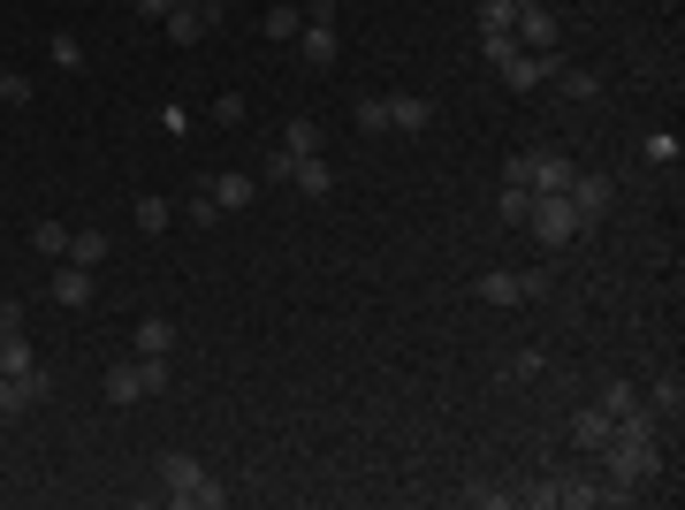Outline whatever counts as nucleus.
I'll use <instances>...</instances> for the list:
<instances>
[{
	"instance_id": "nucleus-1",
	"label": "nucleus",
	"mask_w": 685,
	"mask_h": 510,
	"mask_svg": "<svg viewBox=\"0 0 685 510\" xmlns=\"http://www.w3.org/2000/svg\"><path fill=\"white\" fill-rule=\"evenodd\" d=\"M602 480H609V503H625V496H640V488H655L663 480V442H632V434H609L602 450Z\"/></svg>"
},
{
	"instance_id": "nucleus-2",
	"label": "nucleus",
	"mask_w": 685,
	"mask_h": 510,
	"mask_svg": "<svg viewBox=\"0 0 685 510\" xmlns=\"http://www.w3.org/2000/svg\"><path fill=\"white\" fill-rule=\"evenodd\" d=\"M161 496H169V503H190V510H221L229 503V488H221L198 457H183V450L161 457Z\"/></svg>"
},
{
	"instance_id": "nucleus-3",
	"label": "nucleus",
	"mask_w": 685,
	"mask_h": 510,
	"mask_svg": "<svg viewBox=\"0 0 685 510\" xmlns=\"http://www.w3.org/2000/svg\"><path fill=\"white\" fill-rule=\"evenodd\" d=\"M518 229H533V244H548V252H556V244H579V236H587L564 190H533V206H525V221H518Z\"/></svg>"
},
{
	"instance_id": "nucleus-4",
	"label": "nucleus",
	"mask_w": 685,
	"mask_h": 510,
	"mask_svg": "<svg viewBox=\"0 0 685 510\" xmlns=\"http://www.w3.org/2000/svg\"><path fill=\"white\" fill-rule=\"evenodd\" d=\"M473 298H480V305H525V298H548V275H541V267H525V275L488 267V275L473 282Z\"/></svg>"
},
{
	"instance_id": "nucleus-5",
	"label": "nucleus",
	"mask_w": 685,
	"mask_h": 510,
	"mask_svg": "<svg viewBox=\"0 0 685 510\" xmlns=\"http://www.w3.org/2000/svg\"><path fill=\"white\" fill-rule=\"evenodd\" d=\"M305 69H336V0H305Z\"/></svg>"
},
{
	"instance_id": "nucleus-6",
	"label": "nucleus",
	"mask_w": 685,
	"mask_h": 510,
	"mask_svg": "<svg viewBox=\"0 0 685 510\" xmlns=\"http://www.w3.org/2000/svg\"><path fill=\"white\" fill-rule=\"evenodd\" d=\"M564 198H571L579 229H594V221L609 213V175H571V183H564Z\"/></svg>"
},
{
	"instance_id": "nucleus-7",
	"label": "nucleus",
	"mask_w": 685,
	"mask_h": 510,
	"mask_svg": "<svg viewBox=\"0 0 685 510\" xmlns=\"http://www.w3.org/2000/svg\"><path fill=\"white\" fill-rule=\"evenodd\" d=\"M92 290H100V282H92V267L54 259V282H46V298H54V305H69V313H77V305H92Z\"/></svg>"
},
{
	"instance_id": "nucleus-8",
	"label": "nucleus",
	"mask_w": 685,
	"mask_h": 510,
	"mask_svg": "<svg viewBox=\"0 0 685 510\" xmlns=\"http://www.w3.org/2000/svg\"><path fill=\"white\" fill-rule=\"evenodd\" d=\"M100 389H107V404H146V396H153V381H146V358H123V366H107V373H100Z\"/></svg>"
},
{
	"instance_id": "nucleus-9",
	"label": "nucleus",
	"mask_w": 685,
	"mask_h": 510,
	"mask_svg": "<svg viewBox=\"0 0 685 510\" xmlns=\"http://www.w3.org/2000/svg\"><path fill=\"white\" fill-rule=\"evenodd\" d=\"M511 38L525 46V54H556V8H518Z\"/></svg>"
},
{
	"instance_id": "nucleus-10",
	"label": "nucleus",
	"mask_w": 685,
	"mask_h": 510,
	"mask_svg": "<svg viewBox=\"0 0 685 510\" xmlns=\"http://www.w3.org/2000/svg\"><path fill=\"white\" fill-rule=\"evenodd\" d=\"M548 488H556V503H564V510L609 503V480H594V473H548Z\"/></svg>"
},
{
	"instance_id": "nucleus-11",
	"label": "nucleus",
	"mask_w": 685,
	"mask_h": 510,
	"mask_svg": "<svg viewBox=\"0 0 685 510\" xmlns=\"http://www.w3.org/2000/svg\"><path fill=\"white\" fill-rule=\"evenodd\" d=\"M381 123H388V130H404V138H419V130L434 123V107H427L419 92H388V100H381Z\"/></svg>"
},
{
	"instance_id": "nucleus-12",
	"label": "nucleus",
	"mask_w": 685,
	"mask_h": 510,
	"mask_svg": "<svg viewBox=\"0 0 685 510\" xmlns=\"http://www.w3.org/2000/svg\"><path fill=\"white\" fill-rule=\"evenodd\" d=\"M31 404H46V366L38 373H0V419H15Z\"/></svg>"
},
{
	"instance_id": "nucleus-13",
	"label": "nucleus",
	"mask_w": 685,
	"mask_h": 510,
	"mask_svg": "<svg viewBox=\"0 0 685 510\" xmlns=\"http://www.w3.org/2000/svg\"><path fill=\"white\" fill-rule=\"evenodd\" d=\"M571 153H556V146H541V153H525V183H533V190H564V183H571Z\"/></svg>"
},
{
	"instance_id": "nucleus-14",
	"label": "nucleus",
	"mask_w": 685,
	"mask_h": 510,
	"mask_svg": "<svg viewBox=\"0 0 685 510\" xmlns=\"http://www.w3.org/2000/svg\"><path fill=\"white\" fill-rule=\"evenodd\" d=\"M548 69H556V54H511V61H503V84H511V92H533V84H548Z\"/></svg>"
},
{
	"instance_id": "nucleus-15",
	"label": "nucleus",
	"mask_w": 685,
	"mask_h": 510,
	"mask_svg": "<svg viewBox=\"0 0 685 510\" xmlns=\"http://www.w3.org/2000/svg\"><path fill=\"white\" fill-rule=\"evenodd\" d=\"M206 190H213V206H221V213H244V206L259 198V183H252V175H206Z\"/></svg>"
},
{
	"instance_id": "nucleus-16",
	"label": "nucleus",
	"mask_w": 685,
	"mask_h": 510,
	"mask_svg": "<svg viewBox=\"0 0 685 510\" xmlns=\"http://www.w3.org/2000/svg\"><path fill=\"white\" fill-rule=\"evenodd\" d=\"M609 434H617V419H609V412H602V404H587V412H579V419H571V442H579V450H587V457H594V450H602V442H609Z\"/></svg>"
},
{
	"instance_id": "nucleus-17",
	"label": "nucleus",
	"mask_w": 685,
	"mask_h": 510,
	"mask_svg": "<svg viewBox=\"0 0 685 510\" xmlns=\"http://www.w3.org/2000/svg\"><path fill=\"white\" fill-rule=\"evenodd\" d=\"M138 358H175V321L169 313H146V321H138Z\"/></svg>"
},
{
	"instance_id": "nucleus-18",
	"label": "nucleus",
	"mask_w": 685,
	"mask_h": 510,
	"mask_svg": "<svg viewBox=\"0 0 685 510\" xmlns=\"http://www.w3.org/2000/svg\"><path fill=\"white\" fill-rule=\"evenodd\" d=\"M161 23H169V38H175V46H198V38L213 31V15H206V8H183V0H175Z\"/></svg>"
},
{
	"instance_id": "nucleus-19",
	"label": "nucleus",
	"mask_w": 685,
	"mask_h": 510,
	"mask_svg": "<svg viewBox=\"0 0 685 510\" xmlns=\"http://www.w3.org/2000/svg\"><path fill=\"white\" fill-rule=\"evenodd\" d=\"M648 412H663V419H678V412H685V381H678V366H663V373H655V389H648Z\"/></svg>"
},
{
	"instance_id": "nucleus-20",
	"label": "nucleus",
	"mask_w": 685,
	"mask_h": 510,
	"mask_svg": "<svg viewBox=\"0 0 685 510\" xmlns=\"http://www.w3.org/2000/svg\"><path fill=\"white\" fill-rule=\"evenodd\" d=\"M290 183H298V190H305V198H328V190H336V169H328V161H321V153H305V161H298V169H290Z\"/></svg>"
},
{
	"instance_id": "nucleus-21",
	"label": "nucleus",
	"mask_w": 685,
	"mask_h": 510,
	"mask_svg": "<svg viewBox=\"0 0 685 510\" xmlns=\"http://www.w3.org/2000/svg\"><path fill=\"white\" fill-rule=\"evenodd\" d=\"M46 61H54L61 77H84V69H92L84 46H77V31H54V38H46Z\"/></svg>"
},
{
	"instance_id": "nucleus-22",
	"label": "nucleus",
	"mask_w": 685,
	"mask_h": 510,
	"mask_svg": "<svg viewBox=\"0 0 685 510\" xmlns=\"http://www.w3.org/2000/svg\"><path fill=\"white\" fill-rule=\"evenodd\" d=\"M548 77H556V92H564V100H579V107H587V100H602V77H594V69H564V61H556Z\"/></svg>"
},
{
	"instance_id": "nucleus-23",
	"label": "nucleus",
	"mask_w": 685,
	"mask_h": 510,
	"mask_svg": "<svg viewBox=\"0 0 685 510\" xmlns=\"http://www.w3.org/2000/svg\"><path fill=\"white\" fill-rule=\"evenodd\" d=\"M107 252H115V236H107V229H69V259H77V267H100Z\"/></svg>"
},
{
	"instance_id": "nucleus-24",
	"label": "nucleus",
	"mask_w": 685,
	"mask_h": 510,
	"mask_svg": "<svg viewBox=\"0 0 685 510\" xmlns=\"http://www.w3.org/2000/svg\"><path fill=\"white\" fill-rule=\"evenodd\" d=\"M0 373H38V350H31V336H0Z\"/></svg>"
},
{
	"instance_id": "nucleus-25",
	"label": "nucleus",
	"mask_w": 685,
	"mask_h": 510,
	"mask_svg": "<svg viewBox=\"0 0 685 510\" xmlns=\"http://www.w3.org/2000/svg\"><path fill=\"white\" fill-rule=\"evenodd\" d=\"M183 221H190V229H221L229 213L213 206V190H190V198H183Z\"/></svg>"
},
{
	"instance_id": "nucleus-26",
	"label": "nucleus",
	"mask_w": 685,
	"mask_h": 510,
	"mask_svg": "<svg viewBox=\"0 0 685 510\" xmlns=\"http://www.w3.org/2000/svg\"><path fill=\"white\" fill-rule=\"evenodd\" d=\"M31 252H46V259H69V229H61V221H31Z\"/></svg>"
},
{
	"instance_id": "nucleus-27",
	"label": "nucleus",
	"mask_w": 685,
	"mask_h": 510,
	"mask_svg": "<svg viewBox=\"0 0 685 510\" xmlns=\"http://www.w3.org/2000/svg\"><path fill=\"white\" fill-rule=\"evenodd\" d=\"M169 221H175V206L161 198V190H146V198H138V229H146V236H161Z\"/></svg>"
},
{
	"instance_id": "nucleus-28",
	"label": "nucleus",
	"mask_w": 685,
	"mask_h": 510,
	"mask_svg": "<svg viewBox=\"0 0 685 510\" xmlns=\"http://www.w3.org/2000/svg\"><path fill=\"white\" fill-rule=\"evenodd\" d=\"M259 31H267V38H298V31H305V8H290V0H282V8H267V23H259Z\"/></svg>"
},
{
	"instance_id": "nucleus-29",
	"label": "nucleus",
	"mask_w": 685,
	"mask_h": 510,
	"mask_svg": "<svg viewBox=\"0 0 685 510\" xmlns=\"http://www.w3.org/2000/svg\"><path fill=\"white\" fill-rule=\"evenodd\" d=\"M282 153H290V161L321 153V123H290V130H282Z\"/></svg>"
},
{
	"instance_id": "nucleus-30",
	"label": "nucleus",
	"mask_w": 685,
	"mask_h": 510,
	"mask_svg": "<svg viewBox=\"0 0 685 510\" xmlns=\"http://www.w3.org/2000/svg\"><path fill=\"white\" fill-rule=\"evenodd\" d=\"M594 404L617 419V412H632V404H640V389H632V381H602V396H594Z\"/></svg>"
},
{
	"instance_id": "nucleus-31",
	"label": "nucleus",
	"mask_w": 685,
	"mask_h": 510,
	"mask_svg": "<svg viewBox=\"0 0 685 510\" xmlns=\"http://www.w3.org/2000/svg\"><path fill=\"white\" fill-rule=\"evenodd\" d=\"M525 206H533V190H525V183H503V198H496V213H503V221H525Z\"/></svg>"
},
{
	"instance_id": "nucleus-32",
	"label": "nucleus",
	"mask_w": 685,
	"mask_h": 510,
	"mask_svg": "<svg viewBox=\"0 0 685 510\" xmlns=\"http://www.w3.org/2000/svg\"><path fill=\"white\" fill-rule=\"evenodd\" d=\"M480 46H488V61H496V69H503V61H511V54H525V46H518L511 31H480Z\"/></svg>"
},
{
	"instance_id": "nucleus-33",
	"label": "nucleus",
	"mask_w": 685,
	"mask_h": 510,
	"mask_svg": "<svg viewBox=\"0 0 685 510\" xmlns=\"http://www.w3.org/2000/svg\"><path fill=\"white\" fill-rule=\"evenodd\" d=\"M0 100H8V107H31V77H15V69H0Z\"/></svg>"
},
{
	"instance_id": "nucleus-34",
	"label": "nucleus",
	"mask_w": 685,
	"mask_h": 510,
	"mask_svg": "<svg viewBox=\"0 0 685 510\" xmlns=\"http://www.w3.org/2000/svg\"><path fill=\"white\" fill-rule=\"evenodd\" d=\"M511 15H518L511 0H480V31H511Z\"/></svg>"
},
{
	"instance_id": "nucleus-35",
	"label": "nucleus",
	"mask_w": 685,
	"mask_h": 510,
	"mask_svg": "<svg viewBox=\"0 0 685 510\" xmlns=\"http://www.w3.org/2000/svg\"><path fill=\"white\" fill-rule=\"evenodd\" d=\"M541 366H548V358H541V350H518L511 366H503V381H533V373H541Z\"/></svg>"
},
{
	"instance_id": "nucleus-36",
	"label": "nucleus",
	"mask_w": 685,
	"mask_h": 510,
	"mask_svg": "<svg viewBox=\"0 0 685 510\" xmlns=\"http://www.w3.org/2000/svg\"><path fill=\"white\" fill-rule=\"evenodd\" d=\"M648 161H663V169H678V138H671V130H655V138H648Z\"/></svg>"
},
{
	"instance_id": "nucleus-37",
	"label": "nucleus",
	"mask_w": 685,
	"mask_h": 510,
	"mask_svg": "<svg viewBox=\"0 0 685 510\" xmlns=\"http://www.w3.org/2000/svg\"><path fill=\"white\" fill-rule=\"evenodd\" d=\"M213 123H244V92H221L213 100Z\"/></svg>"
},
{
	"instance_id": "nucleus-38",
	"label": "nucleus",
	"mask_w": 685,
	"mask_h": 510,
	"mask_svg": "<svg viewBox=\"0 0 685 510\" xmlns=\"http://www.w3.org/2000/svg\"><path fill=\"white\" fill-rule=\"evenodd\" d=\"M0 336H23V305L15 298H0Z\"/></svg>"
},
{
	"instance_id": "nucleus-39",
	"label": "nucleus",
	"mask_w": 685,
	"mask_h": 510,
	"mask_svg": "<svg viewBox=\"0 0 685 510\" xmlns=\"http://www.w3.org/2000/svg\"><path fill=\"white\" fill-rule=\"evenodd\" d=\"M130 8H138V15H146V23H161V15H169L175 0H130Z\"/></svg>"
},
{
	"instance_id": "nucleus-40",
	"label": "nucleus",
	"mask_w": 685,
	"mask_h": 510,
	"mask_svg": "<svg viewBox=\"0 0 685 510\" xmlns=\"http://www.w3.org/2000/svg\"><path fill=\"white\" fill-rule=\"evenodd\" d=\"M183 8H206V15H213V0H183Z\"/></svg>"
},
{
	"instance_id": "nucleus-41",
	"label": "nucleus",
	"mask_w": 685,
	"mask_h": 510,
	"mask_svg": "<svg viewBox=\"0 0 685 510\" xmlns=\"http://www.w3.org/2000/svg\"><path fill=\"white\" fill-rule=\"evenodd\" d=\"M511 8H548V0H511Z\"/></svg>"
}]
</instances>
